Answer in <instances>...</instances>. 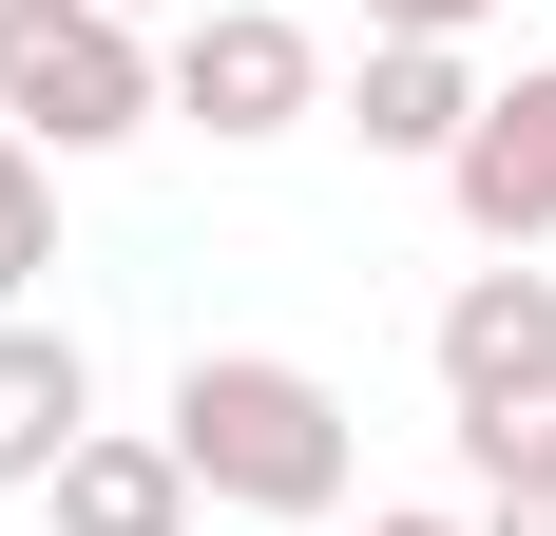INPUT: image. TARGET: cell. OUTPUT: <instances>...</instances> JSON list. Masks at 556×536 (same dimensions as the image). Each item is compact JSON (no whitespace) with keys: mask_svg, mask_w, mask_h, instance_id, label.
Listing matches in <instances>:
<instances>
[{"mask_svg":"<svg viewBox=\"0 0 556 536\" xmlns=\"http://www.w3.org/2000/svg\"><path fill=\"white\" fill-rule=\"evenodd\" d=\"M154 441L192 460V498H212V518H345V460H365L345 383L288 365V345H192Z\"/></svg>","mask_w":556,"mask_h":536,"instance_id":"cell-1","label":"cell"},{"mask_svg":"<svg viewBox=\"0 0 556 536\" xmlns=\"http://www.w3.org/2000/svg\"><path fill=\"white\" fill-rule=\"evenodd\" d=\"M173 115V58L154 20H115V0H0V135H39L58 173L115 154V135H154Z\"/></svg>","mask_w":556,"mask_h":536,"instance_id":"cell-2","label":"cell"},{"mask_svg":"<svg viewBox=\"0 0 556 536\" xmlns=\"http://www.w3.org/2000/svg\"><path fill=\"white\" fill-rule=\"evenodd\" d=\"M154 58H173V135H212V154H269V135L327 115V39L288 0H192Z\"/></svg>","mask_w":556,"mask_h":536,"instance_id":"cell-3","label":"cell"},{"mask_svg":"<svg viewBox=\"0 0 556 536\" xmlns=\"http://www.w3.org/2000/svg\"><path fill=\"white\" fill-rule=\"evenodd\" d=\"M442 212L480 250H556V58H518L500 97H480V135L442 154Z\"/></svg>","mask_w":556,"mask_h":536,"instance_id":"cell-4","label":"cell"},{"mask_svg":"<svg viewBox=\"0 0 556 536\" xmlns=\"http://www.w3.org/2000/svg\"><path fill=\"white\" fill-rule=\"evenodd\" d=\"M518 383H556V268L538 250H500V268L442 288V403L480 422V403H518Z\"/></svg>","mask_w":556,"mask_h":536,"instance_id":"cell-5","label":"cell"},{"mask_svg":"<svg viewBox=\"0 0 556 536\" xmlns=\"http://www.w3.org/2000/svg\"><path fill=\"white\" fill-rule=\"evenodd\" d=\"M480 97H500V77H480L460 39H365V77H345V135H365V154H403V173H442L460 135H480Z\"/></svg>","mask_w":556,"mask_h":536,"instance_id":"cell-6","label":"cell"},{"mask_svg":"<svg viewBox=\"0 0 556 536\" xmlns=\"http://www.w3.org/2000/svg\"><path fill=\"white\" fill-rule=\"evenodd\" d=\"M77 441H97V365H77V326L0 307V498H39Z\"/></svg>","mask_w":556,"mask_h":536,"instance_id":"cell-7","label":"cell"},{"mask_svg":"<svg viewBox=\"0 0 556 536\" xmlns=\"http://www.w3.org/2000/svg\"><path fill=\"white\" fill-rule=\"evenodd\" d=\"M39 498H58V536H192V460H173V441H135V422H97Z\"/></svg>","mask_w":556,"mask_h":536,"instance_id":"cell-8","label":"cell"},{"mask_svg":"<svg viewBox=\"0 0 556 536\" xmlns=\"http://www.w3.org/2000/svg\"><path fill=\"white\" fill-rule=\"evenodd\" d=\"M39 268H58V154H39V135H0V307H20Z\"/></svg>","mask_w":556,"mask_h":536,"instance_id":"cell-9","label":"cell"},{"mask_svg":"<svg viewBox=\"0 0 556 536\" xmlns=\"http://www.w3.org/2000/svg\"><path fill=\"white\" fill-rule=\"evenodd\" d=\"M460 460H480V498L556 480V383H518V403H480V422H460Z\"/></svg>","mask_w":556,"mask_h":536,"instance_id":"cell-10","label":"cell"},{"mask_svg":"<svg viewBox=\"0 0 556 536\" xmlns=\"http://www.w3.org/2000/svg\"><path fill=\"white\" fill-rule=\"evenodd\" d=\"M500 0H365V39H480Z\"/></svg>","mask_w":556,"mask_h":536,"instance_id":"cell-11","label":"cell"},{"mask_svg":"<svg viewBox=\"0 0 556 536\" xmlns=\"http://www.w3.org/2000/svg\"><path fill=\"white\" fill-rule=\"evenodd\" d=\"M480 536H556V480H518V498H480Z\"/></svg>","mask_w":556,"mask_h":536,"instance_id":"cell-12","label":"cell"},{"mask_svg":"<svg viewBox=\"0 0 556 536\" xmlns=\"http://www.w3.org/2000/svg\"><path fill=\"white\" fill-rule=\"evenodd\" d=\"M365 536H480V518H365Z\"/></svg>","mask_w":556,"mask_h":536,"instance_id":"cell-13","label":"cell"},{"mask_svg":"<svg viewBox=\"0 0 556 536\" xmlns=\"http://www.w3.org/2000/svg\"><path fill=\"white\" fill-rule=\"evenodd\" d=\"M115 20H173V0H115Z\"/></svg>","mask_w":556,"mask_h":536,"instance_id":"cell-14","label":"cell"}]
</instances>
